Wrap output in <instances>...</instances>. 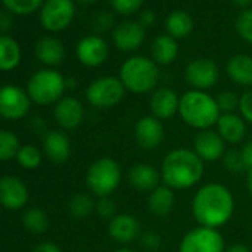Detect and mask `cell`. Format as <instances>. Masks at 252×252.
Here are the masks:
<instances>
[{"mask_svg": "<svg viewBox=\"0 0 252 252\" xmlns=\"http://www.w3.org/2000/svg\"><path fill=\"white\" fill-rule=\"evenodd\" d=\"M119 79L126 91L137 95L149 94L158 88L160 79L159 65L147 57H131L122 64Z\"/></svg>", "mask_w": 252, "mask_h": 252, "instance_id": "277c9868", "label": "cell"}, {"mask_svg": "<svg viewBox=\"0 0 252 252\" xmlns=\"http://www.w3.org/2000/svg\"><path fill=\"white\" fill-rule=\"evenodd\" d=\"M20 147V140L12 131L0 129V162L15 159Z\"/></svg>", "mask_w": 252, "mask_h": 252, "instance_id": "4dcf8cb0", "label": "cell"}, {"mask_svg": "<svg viewBox=\"0 0 252 252\" xmlns=\"http://www.w3.org/2000/svg\"><path fill=\"white\" fill-rule=\"evenodd\" d=\"M79 2H80L82 5H91V3H95L96 0H79Z\"/></svg>", "mask_w": 252, "mask_h": 252, "instance_id": "816d5d0a", "label": "cell"}, {"mask_svg": "<svg viewBox=\"0 0 252 252\" xmlns=\"http://www.w3.org/2000/svg\"><path fill=\"white\" fill-rule=\"evenodd\" d=\"M113 15L108 14V12H98L95 17H94V29L99 33H104L107 30L111 29L113 26Z\"/></svg>", "mask_w": 252, "mask_h": 252, "instance_id": "60d3db41", "label": "cell"}, {"mask_svg": "<svg viewBox=\"0 0 252 252\" xmlns=\"http://www.w3.org/2000/svg\"><path fill=\"white\" fill-rule=\"evenodd\" d=\"M134 137L137 144L144 150L158 149L165 138V128L162 120L149 114L141 116L134 126Z\"/></svg>", "mask_w": 252, "mask_h": 252, "instance_id": "7c38bea8", "label": "cell"}, {"mask_svg": "<svg viewBox=\"0 0 252 252\" xmlns=\"http://www.w3.org/2000/svg\"><path fill=\"white\" fill-rule=\"evenodd\" d=\"M178 252H225V240L218 228L199 225L183 236Z\"/></svg>", "mask_w": 252, "mask_h": 252, "instance_id": "ba28073f", "label": "cell"}, {"mask_svg": "<svg viewBox=\"0 0 252 252\" xmlns=\"http://www.w3.org/2000/svg\"><path fill=\"white\" fill-rule=\"evenodd\" d=\"M225 70L233 83L243 88L252 86V57L245 54L234 55L227 61Z\"/></svg>", "mask_w": 252, "mask_h": 252, "instance_id": "603a6c76", "label": "cell"}, {"mask_svg": "<svg viewBox=\"0 0 252 252\" xmlns=\"http://www.w3.org/2000/svg\"><path fill=\"white\" fill-rule=\"evenodd\" d=\"M225 252H251V249L243 243H234V245L225 248Z\"/></svg>", "mask_w": 252, "mask_h": 252, "instance_id": "bcb514c9", "label": "cell"}, {"mask_svg": "<svg viewBox=\"0 0 252 252\" xmlns=\"http://www.w3.org/2000/svg\"><path fill=\"white\" fill-rule=\"evenodd\" d=\"M23 225L33 234H43L49 228V217L40 208H30L23 215Z\"/></svg>", "mask_w": 252, "mask_h": 252, "instance_id": "f546056e", "label": "cell"}, {"mask_svg": "<svg viewBox=\"0 0 252 252\" xmlns=\"http://www.w3.org/2000/svg\"><path fill=\"white\" fill-rule=\"evenodd\" d=\"M162 184L175 190H187L200 183L205 174V162L191 149H174L160 165Z\"/></svg>", "mask_w": 252, "mask_h": 252, "instance_id": "7a4b0ae2", "label": "cell"}, {"mask_svg": "<svg viewBox=\"0 0 252 252\" xmlns=\"http://www.w3.org/2000/svg\"><path fill=\"white\" fill-rule=\"evenodd\" d=\"M240 153H242L246 169H251L252 168V140H249L243 144V147L240 149Z\"/></svg>", "mask_w": 252, "mask_h": 252, "instance_id": "b9f144b4", "label": "cell"}, {"mask_svg": "<svg viewBox=\"0 0 252 252\" xmlns=\"http://www.w3.org/2000/svg\"><path fill=\"white\" fill-rule=\"evenodd\" d=\"M165 27H166L168 34L177 40V39L187 37L193 32L194 24H193V18L190 14L184 11H175L166 18Z\"/></svg>", "mask_w": 252, "mask_h": 252, "instance_id": "83f0119b", "label": "cell"}, {"mask_svg": "<svg viewBox=\"0 0 252 252\" xmlns=\"http://www.w3.org/2000/svg\"><path fill=\"white\" fill-rule=\"evenodd\" d=\"M138 240H140V245L149 252H158L162 246V237H160V234H158L155 231L141 233Z\"/></svg>", "mask_w": 252, "mask_h": 252, "instance_id": "f35d334b", "label": "cell"}, {"mask_svg": "<svg viewBox=\"0 0 252 252\" xmlns=\"http://www.w3.org/2000/svg\"><path fill=\"white\" fill-rule=\"evenodd\" d=\"M144 0H111L113 9L120 15H131L143 6Z\"/></svg>", "mask_w": 252, "mask_h": 252, "instance_id": "74e56055", "label": "cell"}, {"mask_svg": "<svg viewBox=\"0 0 252 252\" xmlns=\"http://www.w3.org/2000/svg\"><path fill=\"white\" fill-rule=\"evenodd\" d=\"M149 107L152 116L158 117L159 120H168L172 119L175 114H178L180 96L174 89L168 86H160L152 92Z\"/></svg>", "mask_w": 252, "mask_h": 252, "instance_id": "ac0fdd59", "label": "cell"}, {"mask_svg": "<svg viewBox=\"0 0 252 252\" xmlns=\"http://www.w3.org/2000/svg\"><path fill=\"white\" fill-rule=\"evenodd\" d=\"M54 117L63 129L71 131L82 125L85 119V107L76 96H63L55 104Z\"/></svg>", "mask_w": 252, "mask_h": 252, "instance_id": "2e32d148", "label": "cell"}, {"mask_svg": "<svg viewBox=\"0 0 252 252\" xmlns=\"http://www.w3.org/2000/svg\"><path fill=\"white\" fill-rule=\"evenodd\" d=\"M30 194L27 186L15 175L0 178V205L9 211H18L29 203Z\"/></svg>", "mask_w": 252, "mask_h": 252, "instance_id": "9a60e30c", "label": "cell"}, {"mask_svg": "<svg viewBox=\"0 0 252 252\" xmlns=\"http://www.w3.org/2000/svg\"><path fill=\"white\" fill-rule=\"evenodd\" d=\"M76 55L83 65L98 67L108 58V45L102 37L91 34L79 40L76 46Z\"/></svg>", "mask_w": 252, "mask_h": 252, "instance_id": "e0dca14e", "label": "cell"}, {"mask_svg": "<svg viewBox=\"0 0 252 252\" xmlns=\"http://www.w3.org/2000/svg\"><path fill=\"white\" fill-rule=\"evenodd\" d=\"M33 252H63V249L52 242H42L34 248Z\"/></svg>", "mask_w": 252, "mask_h": 252, "instance_id": "ee69618b", "label": "cell"}, {"mask_svg": "<svg viewBox=\"0 0 252 252\" xmlns=\"http://www.w3.org/2000/svg\"><path fill=\"white\" fill-rule=\"evenodd\" d=\"M246 187H248V191L252 197V168L246 171Z\"/></svg>", "mask_w": 252, "mask_h": 252, "instance_id": "7dc6e473", "label": "cell"}, {"mask_svg": "<svg viewBox=\"0 0 252 252\" xmlns=\"http://www.w3.org/2000/svg\"><path fill=\"white\" fill-rule=\"evenodd\" d=\"M111 37L117 49L123 52H132L143 45L146 39V29L140 23L125 21L113 30Z\"/></svg>", "mask_w": 252, "mask_h": 252, "instance_id": "d6986e66", "label": "cell"}, {"mask_svg": "<svg viewBox=\"0 0 252 252\" xmlns=\"http://www.w3.org/2000/svg\"><path fill=\"white\" fill-rule=\"evenodd\" d=\"M96 202L89 193H77L68 202V212L76 220H85L95 211Z\"/></svg>", "mask_w": 252, "mask_h": 252, "instance_id": "f1b7e54d", "label": "cell"}, {"mask_svg": "<svg viewBox=\"0 0 252 252\" xmlns=\"http://www.w3.org/2000/svg\"><path fill=\"white\" fill-rule=\"evenodd\" d=\"M191 212L199 225L220 228L233 217L234 197L227 186L221 183H206L194 193Z\"/></svg>", "mask_w": 252, "mask_h": 252, "instance_id": "6da1fadb", "label": "cell"}, {"mask_svg": "<svg viewBox=\"0 0 252 252\" xmlns=\"http://www.w3.org/2000/svg\"><path fill=\"white\" fill-rule=\"evenodd\" d=\"M231 2L239 6V8H243V9H248V6L252 3V0H231Z\"/></svg>", "mask_w": 252, "mask_h": 252, "instance_id": "c3c4849f", "label": "cell"}, {"mask_svg": "<svg viewBox=\"0 0 252 252\" xmlns=\"http://www.w3.org/2000/svg\"><path fill=\"white\" fill-rule=\"evenodd\" d=\"M215 99H217V104H218V108H220L221 114L236 113L239 110V99H240V96H237L231 91H222V92H220L215 96Z\"/></svg>", "mask_w": 252, "mask_h": 252, "instance_id": "d590c367", "label": "cell"}, {"mask_svg": "<svg viewBox=\"0 0 252 252\" xmlns=\"http://www.w3.org/2000/svg\"><path fill=\"white\" fill-rule=\"evenodd\" d=\"M215 131L221 135V138L225 141V144L234 146L245 140L246 135V122L239 113H227L221 114L217 125Z\"/></svg>", "mask_w": 252, "mask_h": 252, "instance_id": "44dd1931", "label": "cell"}, {"mask_svg": "<svg viewBox=\"0 0 252 252\" xmlns=\"http://www.w3.org/2000/svg\"><path fill=\"white\" fill-rule=\"evenodd\" d=\"M36 57L37 60L49 67L58 65L65 58L64 45L55 37H43L36 45Z\"/></svg>", "mask_w": 252, "mask_h": 252, "instance_id": "cb8c5ba5", "label": "cell"}, {"mask_svg": "<svg viewBox=\"0 0 252 252\" xmlns=\"http://www.w3.org/2000/svg\"><path fill=\"white\" fill-rule=\"evenodd\" d=\"M128 183L137 191L152 193L162 183L160 171L150 163H135L128 171Z\"/></svg>", "mask_w": 252, "mask_h": 252, "instance_id": "ffe728a7", "label": "cell"}, {"mask_svg": "<svg viewBox=\"0 0 252 252\" xmlns=\"http://www.w3.org/2000/svg\"><path fill=\"white\" fill-rule=\"evenodd\" d=\"M86 189L95 197L111 196L122 183V168L111 158L96 159L86 171Z\"/></svg>", "mask_w": 252, "mask_h": 252, "instance_id": "5b68a950", "label": "cell"}, {"mask_svg": "<svg viewBox=\"0 0 252 252\" xmlns=\"http://www.w3.org/2000/svg\"><path fill=\"white\" fill-rule=\"evenodd\" d=\"M114 252H137V251H134V249L129 248V246H120V248L116 249Z\"/></svg>", "mask_w": 252, "mask_h": 252, "instance_id": "f907efd6", "label": "cell"}, {"mask_svg": "<svg viewBox=\"0 0 252 252\" xmlns=\"http://www.w3.org/2000/svg\"><path fill=\"white\" fill-rule=\"evenodd\" d=\"M12 27V18L6 12H0V32H6Z\"/></svg>", "mask_w": 252, "mask_h": 252, "instance_id": "f6af8a7d", "label": "cell"}, {"mask_svg": "<svg viewBox=\"0 0 252 252\" xmlns=\"http://www.w3.org/2000/svg\"><path fill=\"white\" fill-rule=\"evenodd\" d=\"M65 77L54 68H42L36 71L27 82V94L30 99L39 105L57 104L65 92Z\"/></svg>", "mask_w": 252, "mask_h": 252, "instance_id": "8992f818", "label": "cell"}, {"mask_svg": "<svg viewBox=\"0 0 252 252\" xmlns=\"http://www.w3.org/2000/svg\"><path fill=\"white\" fill-rule=\"evenodd\" d=\"M178 43L169 34L158 36L152 43V60L158 65H169L177 60Z\"/></svg>", "mask_w": 252, "mask_h": 252, "instance_id": "484cf974", "label": "cell"}, {"mask_svg": "<svg viewBox=\"0 0 252 252\" xmlns=\"http://www.w3.org/2000/svg\"><path fill=\"white\" fill-rule=\"evenodd\" d=\"M178 116L181 120L196 131L212 129L217 125L221 111L215 96L205 91H187L180 96Z\"/></svg>", "mask_w": 252, "mask_h": 252, "instance_id": "3957f363", "label": "cell"}, {"mask_svg": "<svg viewBox=\"0 0 252 252\" xmlns=\"http://www.w3.org/2000/svg\"><path fill=\"white\" fill-rule=\"evenodd\" d=\"M108 236L119 245L128 246L141 234L140 221L128 212H119L108 221Z\"/></svg>", "mask_w": 252, "mask_h": 252, "instance_id": "4fadbf2b", "label": "cell"}, {"mask_svg": "<svg viewBox=\"0 0 252 252\" xmlns=\"http://www.w3.org/2000/svg\"><path fill=\"white\" fill-rule=\"evenodd\" d=\"M32 99L23 88L17 85L0 86V117L20 120L26 117L32 107Z\"/></svg>", "mask_w": 252, "mask_h": 252, "instance_id": "9c48e42d", "label": "cell"}, {"mask_svg": "<svg viewBox=\"0 0 252 252\" xmlns=\"http://www.w3.org/2000/svg\"><path fill=\"white\" fill-rule=\"evenodd\" d=\"M2 3L8 11L14 14L27 15L34 12L37 8H40L43 0H2Z\"/></svg>", "mask_w": 252, "mask_h": 252, "instance_id": "d6a6232c", "label": "cell"}, {"mask_svg": "<svg viewBox=\"0 0 252 252\" xmlns=\"http://www.w3.org/2000/svg\"><path fill=\"white\" fill-rule=\"evenodd\" d=\"M186 82L196 91H208L214 88L220 79V70L212 60L196 58L186 67Z\"/></svg>", "mask_w": 252, "mask_h": 252, "instance_id": "8fae6325", "label": "cell"}, {"mask_svg": "<svg viewBox=\"0 0 252 252\" xmlns=\"http://www.w3.org/2000/svg\"><path fill=\"white\" fill-rule=\"evenodd\" d=\"M95 211L98 212V215L101 218H105V220H111L114 215H117V205L114 202V199L111 196H107V197H99L96 200V206H95Z\"/></svg>", "mask_w": 252, "mask_h": 252, "instance_id": "8d00e7d4", "label": "cell"}, {"mask_svg": "<svg viewBox=\"0 0 252 252\" xmlns=\"http://www.w3.org/2000/svg\"><path fill=\"white\" fill-rule=\"evenodd\" d=\"M21 63V48L15 39L0 34V71H12Z\"/></svg>", "mask_w": 252, "mask_h": 252, "instance_id": "4316f807", "label": "cell"}, {"mask_svg": "<svg viewBox=\"0 0 252 252\" xmlns=\"http://www.w3.org/2000/svg\"><path fill=\"white\" fill-rule=\"evenodd\" d=\"M42 152L36 147V146H32V144H26V146H21L20 150H18V155H17V162L24 168V169H37L42 163Z\"/></svg>", "mask_w": 252, "mask_h": 252, "instance_id": "1f68e13d", "label": "cell"}, {"mask_svg": "<svg viewBox=\"0 0 252 252\" xmlns=\"http://www.w3.org/2000/svg\"><path fill=\"white\" fill-rule=\"evenodd\" d=\"M222 166L228 171V172H233V174H240V172H246V166H245V162H243V158H242V153L240 150H236V149H228L222 159Z\"/></svg>", "mask_w": 252, "mask_h": 252, "instance_id": "836d02e7", "label": "cell"}, {"mask_svg": "<svg viewBox=\"0 0 252 252\" xmlns=\"http://www.w3.org/2000/svg\"><path fill=\"white\" fill-rule=\"evenodd\" d=\"M76 85H77V82L74 77H65V88L67 89H74Z\"/></svg>", "mask_w": 252, "mask_h": 252, "instance_id": "681fc988", "label": "cell"}, {"mask_svg": "<svg viewBox=\"0 0 252 252\" xmlns=\"http://www.w3.org/2000/svg\"><path fill=\"white\" fill-rule=\"evenodd\" d=\"M236 32L248 43L252 45V8L243 9L236 18Z\"/></svg>", "mask_w": 252, "mask_h": 252, "instance_id": "e575fe53", "label": "cell"}, {"mask_svg": "<svg viewBox=\"0 0 252 252\" xmlns=\"http://www.w3.org/2000/svg\"><path fill=\"white\" fill-rule=\"evenodd\" d=\"M76 14L73 0H46L40 11V23L48 32H63Z\"/></svg>", "mask_w": 252, "mask_h": 252, "instance_id": "30bf717a", "label": "cell"}, {"mask_svg": "<svg viewBox=\"0 0 252 252\" xmlns=\"http://www.w3.org/2000/svg\"><path fill=\"white\" fill-rule=\"evenodd\" d=\"M239 114L243 117V120L249 125H252V89L243 92L239 99Z\"/></svg>", "mask_w": 252, "mask_h": 252, "instance_id": "ab89813d", "label": "cell"}, {"mask_svg": "<svg viewBox=\"0 0 252 252\" xmlns=\"http://www.w3.org/2000/svg\"><path fill=\"white\" fill-rule=\"evenodd\" d=\"M125 86L119 77L104 76L95 79L86 88V99L88 102L99 110H107L116 107L125 96Z\"/></svg>", "mask_w": 252, "mask_h": 252, "instance_id": "52a82bcc", "label": "cell"}, {"mask_svg": "<svg viewBox=\"0 0 252 252\" xmlns=\"http://www.w3.org/2000/svg\"><path fill=\"white\" fill-rule=\"evenodd\" d=\"M193 152L206 163L221 160L227 152V144L215 129L199 131L193 141Z\"/></svg>", "mask_w": 252, "mask_h": 252, "instance_id": "5bb4252c", "label": "cell"}, {"mask_svg": "<svg viewBox=\"0 0 252 252\" xmlns=\"http://www.w3.org/2000/svg\"><path fill=\"white\" fill-rule=\"evenodd\" d=\"M155 21H156V15H155V12L153 11H150V9H146V11H143L141 14H140V24L146 29V27H150V26H153L155 24Z\"/></svg>", "mask_w": 252, "mask_h": 252, "instance_id": "7bdbcfd3", "label": "cell"}, {"mask_svg": "<svg viewBox=\"0 0 252 252\" xmlns=\"http://www.w3.org/2000/svg\"><path fill=\"white\" fill-rule=\"evenodd\" d=\"M149 211L155 217H166L171 214L175 205V191L165 184L156 187L149 193Z\"/></svg>", "mask_w": 252, "mask_h": 252, "instance_id": "d4e9b609", "label": "cell"}, {"mask_svg": "<svg viewBox=\"0 0 252 252\" xmlns=\"http://www.w3.org/2000/svg\"><path fill=\"white\" fill-rule=\"evenodd\" d=\"M43 150L51 162L65 163L71 156L70 138L63 131H48L43 137Z\"/></svg>", "mask_w": 252, "mask_h": 252, "instance_id": "7402d4cb", "label": "cell"}]
</instances>
